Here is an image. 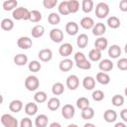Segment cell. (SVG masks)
I'll use <instances>...</instances> for the list:
<instances>
[{"label":"cell","mask_w":127,"mask_h":127,"mask_svg":"<svg viewBox=\"0 0 127 127\" xmlns=\"http://www.w3.org/2000/svg\"><path fill=\"white\" fill-rule=\"evenodd\" d=\"M12 16L15 20H29L30 17V10H28L25 7H18L13 10Z\"/></svg>","instance_id":"cell-1"},{"label":"cell","mask_w":127,"mask_h":127,"mask_svg":"<svg viewBox=\"0 0 127 127\" xmlns=\"http://www.w3.org/2000/svg\"><path fill=\"white\" fill-rule=\"evenodd\" d=\"M109 14V6L104 2H99L95 6V16L98 19H104Z\"/></svg>","instance_id":"cell-2"},{"label":"cell","mask_w":127,"mask_h":127,"mask_svg":"<svg viewBox=\"0 0 127 127\" xmlns=\"http://www.w3.org/2000/svg\"><path fill=\"white\" fill-rule=\"evenodd\" d=\"M40 86V80L35 75H29L25 79V87L29 91H35Z\"/></svg>","instance_id":"cell-3"},{"label":"cell","mask_w":127,"mask_h":127,"mask_svg":"<svg viewBox=\"0 0 127 127\" xmlns=\"http://www.w3.org/2000/svg\"><path fill=\"white\" fill-rule=\"evenodd\" d=\"M1 123L4 127H18V120L11 114L5 113L1 116Z\"/></svg>","instance_id":"cell-4"},{"label":"cell","mask_w":127,"mask_h":127,"mask_svg":"<svg viewBox=\"0 0 127 127\" xmlns=\"http://www.w3.org/2000/svg\"><path fill=\"white\" fill-rule=\"evenodd\" d=\"M74 113H75V109L71 104H64L62 108V115L66 120L71 119L74 116Z\"/></svg>","instance_id":"cell-5"},{"label":"cell","mask_w":127,"mask_h":127,"mask_svg":"<svg viewBox=\"0 0 127 127\" xmlns=\"http://www.w3.org/2000/svg\"><path fill=\"white\" fill-rule=\"evenodd\" d=\"M65 83H66V87H67L68 89H70V90H75V89L78 87V85H79V79H78L77 75H75V74H70V75H68V76L66 77Z\"/></svg>","instance_id":"cell-6"},{"label":"cell","mask_w":127,"mask_h":127,"mask_svg":"<svg viewBox=\"0 0 127 127\" xmlns=\"http://www.w3.org/2000/svg\"><path fill=\"white\" fill-rule=\"evenodd\" d=\"M50 38L54 43H61L64 40V32L61 29L54 28L50 31Z\"/></svg>","instance_id":"cell-7"},{"label":"cell","mask_w":127,"mask_h":127,"mask_svg":"<svg viewBox=\"0 0 127 127\" xmlns=\"http://www.w3.org/2000/svg\"><path fill=\"white\" fill-rule=\"evenodd\" d=\"M72 51H73L72 45L69 44V43H64L59 48V54L62 57H64V58H67L68 56H70Z\"/></svg>","instance_id":"cell-8"},{"label":"cell","mask_w":127,"mask_h":127,"mask_svg":"<svg viewBox=\"0 0 127 127\" xmlns=\"http://www.w3.org/2000/svg\"><path fill=\"white\" fill-rule=\"evenodd\" d=\"M33 42L29 37H20L17 40V46L22 50H28L32 47Z\"/></svg>","instance_id":"cell-9"},{"label":"cell","mask_w":127,"mask_h":127,"mask_svg":"<svg viewBox=\"0 0 127 127\" xmlns=\"http://www.w3.org/2000/svg\"><path fill=\"white\" fill-rule=\"evenodd\" d=\"M38 57H39L40 61H42L44 63H48L53 58V52L50 49H43L38 53Z\"/></svg>","instance_id":"cell-10"},{"label":"cell","mask_w":127,"mask_h":127,"mask_svg":"<svg viewBox=\"0 0 127 127\" xmlns=\"http://www.w3.org/2000/svg\"><path fill=\"white\" fill-rule=\"evenodd\" d=\"M91 30H92V34L94 36H96L97 38L98 37H102L103 34L106 32V26L103 23L99 22V23L94 24V26H93V28Z\"/></svg>","instance_id":"cell-11"},{"label":"cell","mask_w":127,"mask_h":127,"mask_svg":"<svg viewBox=\"0 0 127 127\" xmlns=\"http://www.w3.org/2000/svg\"><path fill=\"white\" fill-rule=\"evenodd\" d=\"M113 65H114V64H113L112 61H110V60H108V59H104V60L100 61L99 64H98V67H99V69H100L102 72L112 70V69H113Z\"/></svg>","instance_id":"cell-12"},{"label":"cell","mask_w":127,"mask_h":127,"mask_svg":"<svg viewBox=\"0 0 127 127\" xmlns=\"http://www.w3.org/2000/svg\"><path fill=\"white\" fill-rule=\"evenodd\" d=\"M94 47H95V49L99 50L100 52L106 50L107 47H108V41H107V39L104 38V37H98L95 40V42H94Z\"/></svg>","instance_id":"cell-13"},{"label":"cell","mask_w":127,"mask_h":127,"mask_svg":"<svg viewBox=\"0 0 127 127\" xmlns=\"http://www.w3.org/2000/svg\"><path fill=\"white\" fill-rule=\"evenodd\" d=\"M103 118L107 123H113L117 119V113L113 109H107L103 113Z\"/></svg>","instance_id":"cell-14"},{"label":"cell","mask_w":127,"mask_h":127,"mask_svg":"<svg viewBox=\"0 0 127 127\" xmlns=\"http://www.w3.org/2000/svg\"><path fill=\"white\" fill-rule=\"evenodd\" d=\"M72 66H73V62L70 59H64L59 64V68L64 72L70 70L72 68Z\"/></svg>","instance_id":"cell-15"},{"label":"cell","mask_w":127,"mask_h":127,"mask_svg":"<svg viewBox=\"0 0 127 127\" xmlns=\"http://www.w3.org/2000/svg\"><path fill=\"white\" fill-rule=\"evenodd\" d=\"M65 32L69 35V36H74L77 34L78 32V25L73 22V21H69L66 23L65 25Z\"/></svg>","instance_id":"cell-16"},{"label":"cell","mask_w":127,"mask_h":127,"mask_svg":"<svg viewBox=\"0 0 127 127\" xmlns=\"http://www.w3.org/2000/svg\"><path fill=\"white\" fill-rule=\"evenodd\" d=\"M121 48L118 45H111L108 48V56L111 59H117L119 58V56H121Z\"/></svg>","instance_id":"cell-17"},{"label":"cell","mask_w":127,"mask_h":127,"mask_svg":"<svg viewBox=\"0 0 127 127\" xmlns=\"http://www.w3.org/2000/svg\"><path fill=\"white\" fill-rule=\"evenodd\" d=\"M23 108V102L19 99H14L9 103V110L13 113H18Z\"/></svg>","instance_id":"cell-18"},{"label":"cell","mask_w":127,"mask_h":127,"mask_svg":"<svg viewBox=\"0 0 127 127\" xmlns=\"http://www.w3.org/2000/svg\"><path fill=\"white\" fill-rule=\"evenodd\" d=\"M49 122V118L46 114H40L35 119V125L36 127H47Z\"/></svg>","instance_id":"cell-19"},{"label":"cell","mask_w":127,"mask_h":127,"mask_svg":"<svg viewBox=\"0 0 127 127\" xmlns=\"http://www.w3.org/2000/svg\"><path fill=\"white\" fill-rule=\"evenodd\" d=\"M25 113L29 116H33L38 112V105L34 102H28L24 107Z\"/></svg>","instance_id":"cell-20"},{"label":"cell","mask_w":127,"mask_h":127,"mask_svg":"<svg viewBox=\"0 0 127 127\" xmlns=\"http://www.w3.org/2000/svg\"><path fill=\"white\" fill-rule=\"evenodd\" d=\"M79 24H80V26H81L83 29H85V30H90V29H92L93 26H94V21H93V19H92L91 17H83V18L80 20Z\"/></svg>","instance_id":"cell-21"},{"label":"cell","mask_w":127,"mask_h":127,"mask_svg":"<svg viewBox=\"0 0 127 127\" xmlns=\"http://www.w3.org/2000/svg\"><path fill=\"white\" fill-rule=\"evenodd\" d=\"M13 61H14V64L16 65L22 66V65H25L28 63V57L25 54H18L14 57Z\"/></svg>","instance_id":"cell-22"},{"label":"cell","mask_w":127,"mask_h":127,"mask_svg":"<svg viewBox=\"0 0 127 127\" xmlns=\"http://www.w3.org/2000/svg\"><path fill=\"white\" fill-rule=\"evenodd\" d=\"M96 81L99 82L100 84H103V85H106L110 82V76L108 75V73L106 72H102V71H99L97 72L96 74Z\"/></svg>","instance_id":"cell-23"},{"label":"cell","mask_w":127,"mask_h":127,"mask_svg":"<svg viewBox=\"0 0 127 127\" xmlns=\"http://www.w3.org/2000/svg\"><path fill=\"white\" fill-rule=\"evenodd\" d=\"M82 85L86 90H92L95 87V79L92 76H85L82 80Z\"/></svg>","instance_id":"cell-24"},{"label":"cell","mask_w":127,"mask_h":127,"mask_svg":"<svg viewBox=\"0 0 127 127\" xmlns=\"http://www.w3.org/2000/svg\"><path fill=\"white\" fill-rule=\"evenodd\" d=\"M47 105H48V108H49L51 111H56V110H58V109L60 108V106H61V101H60V99H59L58 97H52V98H50V99L48 100Z\"/></svg>","instance_id":"cell-25"},{"label":"cell","mask_w":127,"mask_h":127,"mask_svg":"<svg viewBox=\"0 0 127 127\" xmlns=\"http://www.w3.org/2000/svg\"><path fill=\"white\" fill-rule=\"evenodd\" d=\"M0 26H1V29L4 30V31H11L13 28H14V22L13 20H11L10 18H4L1 23H0Z\"/></svg>","instance_id":"cell-26"},{"label":"cell","mask_w":127,"mask_h":127,"mask_svg":"<svg viewBox=\"0 0 127 127\" xmlns=\"http://www.w3.org/2000/svg\"><path fill=\"white\" fill-rule=\"evenodd\" d=\"M32 37L33 38H41L44 34H45V28L42 25H36L33 27L32 31H31Z\"/></svg>","instance_id":"cell-27"},{"label":"cell","mask_w":127,"mask_h":127,"mask_svg":"<svg viewBox=\"0 0 127 127\" xmlns=\"http://www.w3.org/2000/svg\"><path fill=\"white\" fill-rule=\"evenodd\" d=\"M107 25L111 29H117V28L120 27L121 22H120V20H119L118 17H116V16H110L107 19Z\"/></svg>","instance_id":"cell-28"},{"label":"cell","mask_w":127,"mask_h":127,"mask_svg":"<svg viewBox=\"0 0 127 127\" xmlns=\"http://www.w3.org/2000/svg\"><path fill=\"white\" fill-rule=\"evenodd\" d=\"M88 44V37L86 34H80L76 39V45L80 49H84Z\"/></svg>","instance_id":"cell-29"},{"label":"cell","mask_w":127,"mask_h":127,"mask_svg":"<svg viewBox=\"0 0 127 127\" xmlns=\"http://www.w3.org/2000/svg\"><path fill=\"white\" fill-rule=\"evenodd\" d=\"M101 56H102L101 52L99 50L95 49V48L92 49V50H90L89 53H88V58L92 62H99L101 60Z\"/></svg>","instance_id":"cell-30"},{"label":"cell","mask_w":127,"mask_h":127,"mask_svg":"<svg viewBox=\"0 0 127 127\" xmlns=\"http://www.w3.org/2000/svg\"><path fill=\"white\" fill-rule=\"evenodd\" d=\"M80 115H81V118L82 119L89 120V119L93 118V116H94V110H93L92 107L88 106V107H86V108H84V109L81 110V114Z\"/></svg>","instance_id":"cell-31"},{"label":"cell","mask_w":127,"mask_h":127,"mask_svg":"<svg viewBox=\"0 0 127 127\" xmlns=\"http://www.w3.org/2000/svg\"><path fill=\"white\" fill-rule=\"evenodd\" d=\"M18 1L17 0H6L3 2V9L5 11H12L17 8Z\"/></svg>","instance_id":"cell-32"},{"label":"cell","mask_w":127,"mask_h":127,"mask_svg":"<svg viewBox=\"0 0 127 127\" xmlns=\"http://www.w3.org/2000/svg\"><path fill=\"white\" fill-rule=\"evenodd\" d=\"M93 1L92 0H82L81 2V9L84 13H90L93 10Z\"/></svg>","instance_id":"cell-33"},{"label":"cell","mask_w":127,"mask_h":127,"mask_svg":"<svg viewBox=\"0 0 127 127\" xmlns=\"http://www.w3.org/2000/svg\"><path fill=\"white\" fill-rule=\"evenodd\" d=\"M64 91V86L62 82H56L52 86V92L54 95H61Z\"/></svg>","instance_id":"cell-34"},{"label":"cell","mask_w":127,"mask_h":127,"mask_svg":"<svg viewBox=\"0 0 127 127\" xmlns=\"http://www.w3.org/2000/svg\"><path fill=\"white\" fill-rule=\"evenodd\" d=\"M67 8L69 14L71 13H76L79 9V2L77 0H68L67 1Z\"/></svg>","instance_id":"cell-35"},{"label":"cell","mask_w":127,"mask_h":127,"mask_svg":"<svg viewBox=\"0 0 127 127\" xmlns=\"http://www.w3.org/2000/svg\"><path fill=\"white\" fill-rule=\"evenodd\" d=\"M42 20V13L38 10H32L30 11V17H29V21H31L32 23H38Z\"/></svg>","instance_id":"cell-36"},{"label":"cell","mask_w":127,"mask_h":127,"mask_svg":"<svg viewBox=\"0 0 127 127\" xmlns=\"http://www.w3.org/2000/svg\"><path fill=\"white\" fill-rule=\"evenodd\" d=\"M47 98H48V95L45 91H37L34 95V100L37 102V103H43L45 101H47Z\"/></svg>","instance_id":"cell-37"},{"label":"cell","mask_w":127,"mask_h":127,"mask_svg":"<svg viewBox=\"0 0 127 127\" xmlns=\"http://www.w3.org/2000/svg\"><path fill=\"white\" fill-rule=\"evenodd\" d=\"M48 22L51 25H58L61 22V17L58 13L56 12H52L49 16H48Z\"/></svg>","instance_id":"cell-38"},{"label":"cell","mask_w":127,"mask_h":127,"mask_svg":"<svg viewBox=\"0 0 127 127\" xmlns=\"http://www.w3.org/2000/svg\"><path fill=\"white\" fill-rule=\"evenodd\" d=\"M58 10L61 15H64V16L68 15L69 12H68V8H67V1H62L58 6Z\"/></svg>","instance_id":"cell-39"},{"label":"cell","mask_w":127,"mask_h":127,"mask_svg":"<svg viewBox=\"0 0 127 127\" xmlns=\"http://www.w3.org/2000/svg\"><path fill=\"white\" fill-rule=\"evenodd\" d=\"M28 68H29V70L32 71V72H38V71L42 68V64H41L40 62H38V61H32V62L29 63Z\"/></svg>","instance_id":"cell-40"},{"label":"cell","mask_w":127,"mask_h":127,"mask_svg":"<svg viewBox=\"0 0 127 127\" xmlns=\"http://www.w3.org/2000/svg\"><path fill=\"white\" fill-rule=\"evenodd\" d=\"M89 106V100L86 97H79L76 100V107L79 109H84Z\"/></svg>","instance_id":"cell-41"},{"label":"cell","mask_w":127,"mask_h":127,"mask_svg":"<svg viewBox=\"0 0 127 127\" xmlns=\"http://www.w3.org/2000/svg\"><path fill=\"white\" fill-rule=\"evenodd\" d=\"M111 102H112V104H113L114 106H116V107L122 106L123 103H124V97H123L122 95H120V94H115V95L112 97Z\"/></svg>","instance_id":"cell-42"},{"label":"cell","mask_w":127,"mask_h":127,"mask_svg":"<svg viewBox=\"0 0 127 127\" xmlns=\"http://www.w3.org/2000/svg\"><path fill=\"white\" fill-rule=\"evenodd\" d=\"M91 96H92V99H93L94 101H101V100L104 98L105 95H104V92H103L102 90L96 89V90H94V91L92 92Z\"/></svg>","instance_id":"cell-43"},{"label":"cell","mask_w":127,"mask_h":127,"mask_svg":"<svg viewBox=\"0 0 127 127\" xmlns=\"http://www.w3.org/2000/svg\"><path fill=\"white\" fill-rule=\"evenodd\" d=\"M76 66L80 69H90L91 68V64L89 61L87 60H84L82 62H79V63H76Z\"/></svg>","instance_id":"cell-44"},{"label":"cell","mask_w":127,"mask_h":127,"mask_svg":"<svg viewBox=\"0 0 127 127\" xmlns=\"http://www.w3.org/2000/svg\"><path fill=\"white\" fill-rule=\"evenodd\" d=\"M58 0H44L43 1V6L46 9H52L55 6H57Z\"/></svg>","instance_id":"cell-45"},{"label":"cell","mask_w":127,"mask_h":127,"mask_svg":"<svg viewBox=\"0 0 127 127\" xmlns=\"http://www.w3.org/2000/svg\"><path fill=\"white\" fill-rule=\"evenodd\" d=\"M117 67L120 70H126L127 69V59L122 58L117 62Z\"/></svg>","instance_id":"cell-46"},{"label":"cell","mask_w":127,"mask_h":127,"mask_svg":"<svg viewBox=\"0 0 127 127\" xmlns=\"http://www.w3.org/2000/svg\"><path fill=\"white\" fill-rule=\"evenodd\" d=\"M33 123L29 117H24L20 122V127H32Z\"/></svg>","instance_id":"cell-47"},{"label":"cell","mask_w":127,"mask_h":127,"mask_svg":"<svg viewBox=\"0 0 127 127\" xmlns=\"http://www.w3.org/2000/svg\"><path fill=\"white\" fill-rule=\"evenodd\" d=\"M84 60H86V57H85V55H84L83 53H81V52L75 53V55H74L75 64H76V63H79V62H82V61H84Z\"/></svg>","instance_id":"cell-48"},{"label":"cell","mask_w":127,"mask_h":127,"mask_svg":"<svg viewBox=\"0 0 127 127\" xmlns=\"http://www.w3.org/2000/svg\"><path fill=\"white\" fill-rule=\"evenodd\" d=\"M119 8L122 12H126L127 11V0H121L119 3Z\"/></svg>","instance_id":"cell-49"},{"label":"cell","mask_w":127,"mask_h":127,"mask_svg":"<svg viewBox=\"0 0 127 127\" xmlns=\"http://www.w3.org/2000/svg\"><path fill=\"white\" fill-rule=\"evenodd\" d=\"M120 117H121V119H122L124 122H127V109H126V108H124V109L121 110V112H120Z\"/></svg>","instance_id":"cell-50"},{"label":"cell","mask_w":127,"mask_h":127,"mask_svg":"<svg viewBox=\"0 0 127 127\" xmlns=\"http://www.w3.org/2000/svg\"><path fill=\"white\" fill-rule=\"evenodd\" d=\"M114 127H127V125H126L124 122H117V123L114 125Z\"/></svg>","instance_id":"cell-51"},{"label":"cell","mask_w":127,"mask_h":127,"mask_svg":"<svg viewBox=\"0 0 127 127\" xmlns=\"http://www.w3.org/2000/svg\"><path fill=\"white\" fill-rule=\"evenodd\" d=\"M49 127H62V125H61L59 122H53V123L50 124Z\"/></svg>","instance_id":"cell-52"},{"label":"cell","mask_w":127,"mask_h":127,"mask_svg":"<svg viewBox=\"0 0 127 127\" xmlns=\"http://www.w3.org/2000/svg\"><path fill=\"white\" fill-rule=\"evenodd\" d=\"M83 127H97V126L94 125L93 123H89V122H87V123H85V124L83 125Z\"/></svg>","instance_id":"cell-53"},{"label":"cell","mask_w":127,"mask_h":127,"mask_svg":"<svg viewBox=\"0 0 127 127\" xmlns=\"http://www.w3.org/2000/svg\"><path fill=\"white\" fill-rule=\"evenodd\" d=\"M66 127H78L76 124H68Z\"/></svg>","instance_id":"cell-54"},{"label":"cell","mask_w":127,"mask_h":127,"mask_svg":"<svg viewBox=\"0 0 127 127\" xmlns=\"http://www.w3.org/2000/svg\"><path fill=\"white\" fill-rule=\"evenodd\" d=\"M3 100H4V99H3V96H2L1 94H0V105H1L2 103H3Z\"/></svg>","instance_id":"cell-55"}]
</instances>
